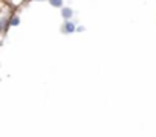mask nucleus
<instances>
[{
    "mask_svg": "<svg viewBox=\"0 0 156 137\" xmlns=\"http://www.w3.org/2000/svg\"><path fill=\"white\" fill-rule=\"evenodd\" d=\"M76 23L75 22H72V20H69V22H64L63 25H61V32L63 34H66V35H69V34H73V32H76Z\"/></svg>",
    "mask_w": 156,
    "mask_h": 137,
    "instance_id": "obj_1",
    "label": "nucleus"
},
{
    "mask_svg": "<svg viewBox=\"0 0 156 137\" xmlns=\"http://www.w3.org/2000/svg\"><path fill=\"white\" fill-rule=\"evenodd\" d=\"M11 15H12V14H6V12H3V14H2V17H0V28H2V32H3V34L8 31Z\"/></svg>",
    "mask_w": 156,
    "mask_h": 137,
    "instance_id": "obj_2",
    "label": "nucleus"
},
{
    "mask_svg": "<svg viewBox=\"0 0 156 137\" xmlns=\"http://www.w3.org/2000/svg\"><path fill=\"white\" fill-rule=\"evenodd\" d=\"M61 17H63L64 22L72 20V18H73V9H72V8H67V6L61 8Z\"/></svg>",
    "mask_w": 156,
    "mask_h": 137,
    "instance_id": "obj_3",
    "label": "nucleus"
},
{
    "mask_svg": "<svg viewBox=\"0 0 156 137\" xmlns=\"http://www.w3.org/2000/svg\"><path fill=\"white\" fill-rule=\"evenodd\" d=\"M19 25H20V17H19L17 14H12L11 18H9V26H11V28H16V26H19Z\"/></svg>",
    "mask_w": 156,
    "mask_h": 137,
    "instance_id": "obj_4",
    "label": "nucleus"
},
{
    "mask_svg": "<svg viewBox=\"0 0 156 137\" xmlns=\"http://www.w3.org/2000/svg\"><path fill=\"white\" fill-rule=\"evenodd\" d=\"M48 2H49V5H51L52 8H60V9L64 8V6H63V3H64L63 0H48Z\"/></svg>",
    "mask_w": 156,
    "mask_h": 137,
    "instance_id": "obj_5",
    "label": "nucleus"
},
{
    "mask_svg": "<svg viewBox=\"0 0 156 137\" xmlns=\"http://www.w3.org/2000/svg\"><path fill=\"white\" fill-rule=\"evenodd\" d=\"M23 2H25V0H9V5L11 6H20Z\"/></svg>",
    "mask_w": 156,
    "mask_h": 137,
    "instance_id": "obj_6",
    "label": "nucleus"
},
{
    "mask_svg": "<svg viewBox=\"0 0 156 137\" xmlns=\"http://www.w3.org/2000/svg\"><path fill=\"white\" fill-rule=\"evenodd\" d=\"M83 31H84V26H78L76 28V32H83Z\"/></svg>",
    "mask_w": 156,
    "mask_h": 137,
    "instance_id": "obj_7",
    "label": "nucleus"
},
{
    "mask_svg": "<svg viewBox=\"0 0 156 137\" xmlns=\"http://www.w3.org/2000/svg\"><path fill=\"white\" fill-rule=\"evenodd\" d=\"M37 2H43V0H37Z\"/></svg>",
    "mask_w": 156,
    "mask_h": 137,
    "instance_id": "obj_8",
    "label": "nucleus"
}]
</instances>
